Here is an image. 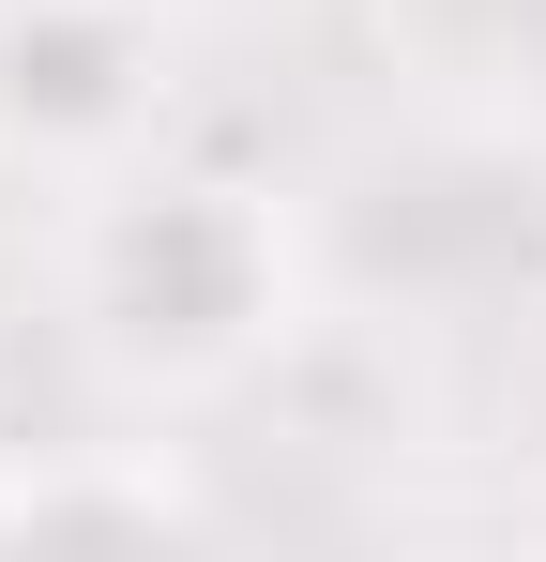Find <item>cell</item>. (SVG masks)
<instances>
[{"label": "cell", "mask_w": 546, "mask_h": 562, "mask_svg": "<svg viewBox=\"0 0 546 562\" xmlns=\"http://www.w3.org/2000/svg\"><path fill=\"white\" fill-rule=\"evenodd\" d=\"M168 122V0H0V153L122 183Z\"/></svg>", "instance_id": "1"}]
</instances>
